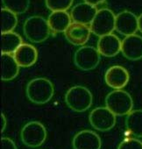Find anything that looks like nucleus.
Here are the masks:
<instances>
[{"mask_svg":"<svg viewBox=\"0 0 142 149\" xmlns=\"http://www.w3.org/2000/svg\"><path fill=\"white\" fill-rule=\"evenodd\" d=\"M26 94L32 103L44 104L49 102L54 97V87L50 80L45 77H37L27 84Z\"/></svg>","mask_w":142,"mask_h":149,"instance_id":"f257e3e1","label":"nucleus"},{"mask_svg":"<svg viewBox=\"0 0 142 149\" xmlns=\"http://www.w3.org/2000/svg\"><path fill=\"white\" fill-rule=\"evenodd\" d=\"M23 31L28 40L33 43H41L48 39L51 29L46 19L34 15L26 19L23 26Z\"/></svg>","mask_w":142,"mask_h":149,"instance_id":"f03ea898","label":"nucleus"},{"mask_svg":"<svg viewBox=\"0 0 142 149\" xmlns=\"http://www.w3.org/2000/svg\"><path fill=\"white\" fill-rule=\"evenodd\" d=\"M91 92L84 86L76 85L71 87L65 95V102L68 108L76 112H84L92 105Z\"/></svg>","mask_w":142,"mask_h":149,"instance_id":"7ed1b4c3","label":"nucleus"},{"mask_svg":"<svg viewBox=\"0 0 142 149\" xmlns=\"http://www.w3.org/2000/svg\"><path fill=\"white\" fill-rule=\"evenodd\" d=\"M106 107L116 116L128 115L133 107L131 95L122 90H114L105 97Z\"/></svg>","mask_w":142,"mask_h":149,"instance_id":"20e7f679","label":"nucleus"},{"mask_svg":"<svg viewBox=\"0 0 142 149\" xmlns=\"http://www.w3.org/2000/svg\"><path fill=\"white\" fill-rule=\"evenodd\" d=\"M47 132L46 127L39 121H30L21 129L20 138L24 145L35 148L40 146L47 139Z\"/></svg>","mask_w":142,"mask_h":149,"instance_id":"39448f33","label":"nucleus"},{"mask_svg":"<svg viewBox=\"0 0 142 149\" xmlns=\"http://www.w3.org/2000/svg\"><path fill=\"white\" fill-rule=\"evenodd\" d=\"M116 16L113 12L108 8L98 10L96 17L90 24L91 33L99 38L111 34L115 30Z\"/></svg>","mask_w":142,"mask_h":149,"instance_id":"423d86ee","label":"nucleus"},{"mask_svg":"<svg viewBox=\"0 0 142 149\" xmlns=\"http://www.w3.org/2000/svg\"><path fill=\"white\" fill-rule=\"evenodd\" d=\"M100 55L97 48L92 46H83L76 51L74 62L76 66L82 70H92L98 66Z\"/></svg>","mask_w":142,"mask_h":149,"instance_id":"0eeeda50","label":"nucleus"},{"mask_svg":"<svg viewBox=\"0 0 142 149\" xmlns=\"http://www.w3.org/2000/svg\"><path fill=\"white\" fill-rule=\"evenodd\" d=\"M89 121L94 129L100 132H107L115 126L116 115L107 107H97L90 111Z\"/></svg>","mask_w":142,"mask_h":149,"instance_id":"6e6552de","label":"nucleus"},{"mask_svg":"<svg viewBox=\"0 0 142 149\" xmlns=\"http://www.w3.org/2000/svg\"><path fill=\"white\" fill-rule=\"evenodd\" d=\"M115 30L125 37L133 35L139 30L138 17L129 11H123L116 16Z\"/></svg>","mask_w":142,"mask_h":149,"instance_id":"1a4fd4ad","label":"nucleus"},{"mask_svg":"<svg viewBox=\"0 0 142 149\" xmlns=\"http://www.w3.org/2000/svg\"><path fill=\"white\" fill-rule=\"evenodd\" d=\"M104 80L109 87L114 90H121L128 84L130 74L124 67L114 65L106 70Z\"/></svg>","mask_w":142,"mask_h":149,"instance_id":"9d476101","label":"nucleus"},{"mask_svg":"<svg viewBox=\"0 0 142 149\" xmlns=\"http://www.w3.org/2000/svg\"><path fill=\"white\" fill-rule=\"evenodd\" d=\"M72 146L74 149H101L102 140L95 132L83 130L74 136Z\"/></svg>","mask_w":142,"mask_h":149,"instance_id":"9b49d317","label":"nucleus"},{"mask_svg":"<svg viewBox=\"0 0 142 149\" xmlns=\"http://www.w3.org/2000/svg\"><path fill=\"white\" fill-rule=\"evenodd\" d=\"M91 30L86 25L73 22L65 31L64 35L66 40L74 46L84 45L90 37Z\"/></svg>","mask_w":142,"mask_h":149,"instance_id":"f8f14e48","label":"nucleus"},{"mask_svg":"<svg viewBox=\"0 0 142 149\" xmlns=\"http://www.w3.org/2000/svg\"><path fill=\"white\" fill-rule=\"evenodd\" d=\"M121 53L130 61L142 59V37L138 34L125 37L122 40Z\"/></svg>","mask_w":142,"mask_h":149,"instance_id":"ddd939ff","label":"nucleus"},{"mask_svg":"<svg viewBox=\"0 0 142 149\" xmlns=\"http://www.w3.org/2000/svg\"><path fill=\"white\" fill-rule=\"evenodd\" d=\"M97 12L96 6L84 2L76 5L72 8L70 16L74 22L88 26L92 23Z\"/></svg>","mask_w":142,"mask_h":149,"instance_id":"4468645a","label":"nucleus"},{"mask_svg":"<svg viewBox=\"0 0 142 149\" xmlns=\"http://www.w3.org/2000/svg\"><path fill=\"white\" fill-rule=\"evenodd\" d=\"M122 41L115 34H108L98 39L97 48L101 55L105 57H114L121 51Z\"/></svg>","mask_w":142,"mask_h":149,"instance_id":"2eb2a0df","label":"nucleus"},{"mask_svg":"<svg viewBox=\"0 0 142 149\" xmlns=\"http://www.w3.org/2000/svg\"><path fill=\"white\" fill-rule=\"evenodd\" d=\"M13 56L22 68H29L33 66L38 59V51L33 45L22 44L13 54Z\"/></svg>","mask_w":142,"mask_h":149,"instance_id":"dca6fc26","label":"nucleus"},{"mask_svg":"<svg viewBox=\"0 0 142 149\" xmlns=\"http://www.w3.org/2000/svg\"><path fill=\"white\" fill-rule=\"evenodd\" d=\"M19 73V65L13 55L10 54H1V79L2 81H12Z\"/></svg>","mask_w":142,"mask_h":149,"instance_id":"f3484780","label":"nucleus"},{"mask_svg":"<svg viewBox=\"0 0 142 149\" xmlns=\"http://www.w3.org/2000/svg\"><path fill=\"white\" fill-rule=\"evenodd\" d=\"M71 16L68 12H52L47 18L51 31L54 33H65L71 25Z\"/></svg>","mask_w":142,"mask_h":149,"instance_id":"a211bd4d","label":"nucleus"},{"mask_svg":"<svg viewBox=\"0 0 142 149\" xmlns=\"http://www.w3.org/2000/svg\"><path fill=\"white\" fill-rule=\"evenodd\" d=\"M127 131L137 138H142V110L132 111L125 118Z\"/></svg>","mask_w":142,"mask_h":149,"instance_id":"6ab92c4d","label":"nucleus"},{"mask_svg":"<svg viewBox=\"0 0 142 149\" xmlns=\"http://www.w3.org/2000/svg\"><path fill=\"white\" fill-rule=\"evenodd\" d=\"M22 38L19 34L10 32L1 35V52L2 54H14L22 45Z\"/></svg>","mask_w":142,"mask_h":149,"instance_id":"aec40b11","label":"nucleus"},{"mask_svg":"<svg viewBox=\"0 0 142 149\" xmlns=\"http://www.w3.org/2000/svg\"><path fill=\"white\" fill-rule=\"evenodd\" d=\"M18 24L17 14L6 9H1V32L2 33L13 32Z\"/></svg>","mask_w":142,"mask_h":149,"instance_id":"412c9836","label":"nucleus"},{"mask_svg":"<svg viewBox=\"0 0 142 149\" xmlns=\"http://www.w3.org/2000/svg\"><path fill=\"white\" fill-rule=\"evenodd\" d=\"M2 3L6 9L15 14L25 13L30 6V0H2Z\"/></svg>","mask_w":142,"mask_h":149,"instance_id":"4be33fe9","label":"nucleus"},{"mask_svg":"<svg viewBox=\"0 0 142 149\" xmlns=\"http://www.w3.org/2000/svg\"><path fill=\"white\" fill-rule=\"evenodd\" d=\"M73 2L74 0H45L46 6L51 12H67Z\"/></svg>","mask_w":142,"mask_h":149,"instance_id":"5701e85b","label":"nucleus"},{"mask_svg":"<svg viewBox=\"0 0 142 149\" xmlns=\"http://www.w3.org/2000/svg\"><path fill=\"white\" fill-rule=\"evenodd\" d=\"M117 149H142V141L138 139H126L122 140Z\"/></svg>","mask_w":142,"mask_h":149,"instance_id":"b1692460","label":"nucleus"},{"mask_svg":"<svg viewBox=\"0 0 142 149\" xmlns=\"http://www.w3.org/2000/svg\"><path fill=\"white\" fill-rule=\"evenodd\" d=\"M1 146L2 149H18L14 141L7 137H3L1 139Z\"/></svg>","mask_w":142,"mask_h":149,"instance_id":"393cba45","label":"nucleus"},{"mask_svg":"<svg viewBox=\"0 0 142 149\" xmlns=\"http://www.w3.org/2000/svg\"><path fill=\"white\" fill-rule=\"evenodd\" d=\"M85 3H88L91 6H97V5H100V4H103L104 3L106 0H84Z\"/></svg>","mask_w":142,"mask_h":149,"instance_id":"a878e982","label":"nucleus"},{"mask_svg":"<svg viewBox=\"0 0 142 149\" xmlns=\"http://www.w3.org/2000/svg\"><path fill=\"white\" fill-rule=\"evenodd\" d=\"M6 124H7V122H6V118L5 114L2 112V113H1V132H4V131L6 130Z\"/></svg>","mask_w":142,"mask_h":149,"instance_id":"bb28decb","label":"nucleus"},{"mask_svg":"<svg viewBox=\"0 0 142 149\" xmlns=\"http://www.w3.org/2000/svg\"><path fill=\"white\" fill-rule=\"evenodd\" d=\"M138 20H139V30L140 31V33H142V13L138 17Z\"/></svg>","mask_w":142,"mask_h":149,"instance_id":"cd10ccee","label":"nucleus"}]
</instances>
